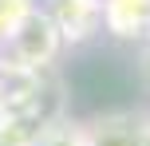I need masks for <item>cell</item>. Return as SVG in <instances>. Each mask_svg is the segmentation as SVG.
<instances>
[{"label":"cell","instance_id":"6da1fadb","mask_svg":"<svg viewBox=\"0 0 150 146\" xmlns=\"http://www.w3.org/2000/svg\"><path fill=\"white\" fill-rule=\"evenodd\" d=\"M103 32L115 39H142L150 36V0H99Z\"/></svg>","mask_w":150,"mask_h":146},{"label":"cell","instance_id":"7a4b0ae2","mask_svg":"<svg viewBox=\"0 0 150 146\" xmlns=\"http://www.w3.org/2000/svg\"><path fill=\"white\" fill-rule=\"evenodd\" d=\"M138 71H142V83L150 87V39H146V47H142V63H138Z\"/></svg>","mask_w":150,"mask_h":146}]
</instances>
